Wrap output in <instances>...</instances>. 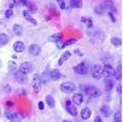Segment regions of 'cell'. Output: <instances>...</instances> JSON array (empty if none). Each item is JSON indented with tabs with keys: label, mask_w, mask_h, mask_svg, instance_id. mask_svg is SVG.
I'll return each instance as SVG.
<instances>
[{
	"label": "cell",
	"mask_w": 123,
	"mask_h": 122,
	"mask_svg": "<svg viewBox=\"0 0 123 122\" xmlns=\"http://www.w3.org/2000/svg\"><path fill=\"white\" fill-rule=\"evenodd\" d=\"M84 92L86 94H88L89 97H92V98H99L102 96V91L98 88H97V87L91 86V85L84 87Z\"/></svg>",
	"instance_id": "cell-1"
},
{
	"label": "cell",
	"mask_w": 123,
	"mask_h": 122,
	"mask_svg": "<svg viewBox=\"0 0 123 122\" xmlns=\"http://www.w3.org/2000/svg\"><path fill=\"white\" fill-rule=\"evenodd\" d=\"M77 89L76 85L72 82H64L61 84V90L66 93H72Z\"/></svg>",
	"instance_id": "cell-2"
},
{
	"label": "cell",
	"mask_w": 123,
	"mask_h": 122,
	"mask_svg": "<svg viewBox=\"0 0 123 122\" xmlns=\"http://www.w3.org/2000/svg\"><path fill=\"white\" fill-rule=\"evenodd\" d=\"M91 75L92 77H93L94 79H101L102 76H103V68L101 65H94L93 68H92L91 70Z\"/></svg>",
	"instance_id": "cell-3"
},
{
	"label": "cell",
	"mask_w": 123,
	"mask_h": 122,
	"mask_svg": "<svg viewBox=\"0 0 123 122\" xmlns=\"http://www.w3.org/2000/svg\"><path fill=\"white\" fill-rule=\"evenodd\" d=\"M74 72L77 74H80V75H85L88 72V67L84 63H81L74 67Z\"/></svg>",
	"instance_id": "cell-4"
},
{
	"label": "cell",
	"mask_w": 123,
	"mask_h": 122,
	"mask_svg": "<svg viewBox=\"0 0 123 122\" xmlns=\"http://www.w3.org/2000/svg\"><path fill=\"white\" fill-rule=\"evenodd\" d=\"M32 86H33V90L35 92H40V90L42 88V82H41V79L38 77V76H35L32 81Z\"/></svg>",
	"instance_id": "cell-5"
},
{
	"label": "cell",
	"mask_w": 123,
	"mask_h": 122,
	"mask_svg": "<svg viewBox=\"0 0 123 122\" xmlns=\"http://www.w3.org/2000/svg\"><path fill=\"white\" fill-rule=\"evenodd\" d=\"M103 74L105 75L106 77H114V76L116 75V71H115V69L112 66L106 65L103 69Z\"/></svg>",
	"instance_id": "cell-6"
},
{
	"label": "cell",
	"mask_w": 123,
	"mask_h": 122,
	"mask_svg": "<svg viewBox=\"0 0 123 122\" xmlns=\"http://www.w3.org/2000/svg\"><path fill=\"white\" fill-rule=\"evenodd\" d=\"M32 70H33V66L28 62L23 63V64H21V66H20V72L22 74H24V75L29 74Z\"/></svg>",
	"instance_id": "cell-7"
},
{
	"label": "cell",
	"mask_w": 123,
	"mask_h": 122,
	"mask_svg": "<svg viewBox=\"0 0 123 122\" xmlns=\"http://www.w3.org/2000/svg\"><path fill=\"white\" fill-rule=\"evenodd\" d=\"M66 110H67V112L72 116H77V114H78L76 107L74 106L73 103H71V101H67L66 102Z\"/></svg>",
	"instance_id": "cell-8"
},
{
	"label": "cell",
	"mask_w": 123,
	"mask_h": 122,
	"mask_svg": "<svg viewBox=\"0 0 123 122\" xmlns=\"http://www.w3.org/2000/svg\"><path fill=\"white\" fill-rule=\"evenodd\" d=\"M29 52L34 56L39 55V53L41 52V47L38 44H32L29 47Z\"/></svg>",
	"instance_id": "cell-9"
},
{
	"label": "cell",
	"mask_w": 123,
	"mask_h": 122,
	"mask_svg": "<svg viewBox=\"0 0 123 122\" xmlns=\"http://www.w3.org/2000/svg\"><path fill=\"white\" fill-rule=\"evenodd\" d=\"M83 100H84V98H83V94L82 93H75V94H73V97H72V101L74 104L76 105H81L82 103H83Z\"/></svg>",
	"instance_id": "cell-10"
},
{
	"label": "cell",
	"mask_w": 123,
	"mask_h": 122,
	"mask_svg": "<svg viewBox=\"0 0 123 122\" xmlns=\"http://www.w3.org/2000/svg\"><path fill=\"white\" fill-rule=\"evenodd\" d=\"M99 7H101V9L103 11L107 10V9H112L113 3H112V1H110V0H105V1H103L101 4H99Z\"/></svg>",
	"instance_id": "cell-11"
},
{
	"label": "cell",
	"mask_w": 123,
	"mask_h": 122,
	"mask_svg": "<svg viewBox=\"0 0 123 122\" xmlns=\"http://www.w3.org/2000/svg\"><path fill=\"white\" fill-rule=\"evenodd\" d=\"M24 49H25V44L22 41H17L13 44V50L15 52H22V51H24Z\"/></svg>",
	"instance_id": "cell-12"
},
{
	"label": "cell",
	"mask_w": 123,
	"mask_h": 122,
	"mask_svg": "<svg viewBox=\"0 0 123 122\" xmlns=\"http://www.w3.org/2000/svg\"><path fill=\"white\" fill-rule=\"evenodd\" d=\"M70 56H71V52H70V51H66V52H64V53H63V55H62L61 58H60L57 65H59V66H62V65H63L65 62H66L67 60L70 59Z\"/></svg>",
	"instance_id": "cell-13"
},
{
	"label": "cell",
	"mask_w": 123,
	"mask_h": 122,
	"mask_svg": "<svg viewBox=\"0 0 123 122\" xmlns=\"http://www.w3.org/2000/svg\"><path fill=\"white\" fill-rule=\"evenodd\" d=\"M80 115H81V118L84 120L88 119L90 116H91V110L88 109V108H84L81 110V113H80Z\"/></svg>",
	"instance_id": "cell-14"
},
{
	"label": "cell",
	"mask_w": 123,
	"mask_h": 122,
	"mask_svg": "<svg viewBox=\"0 0 123 122\" xmlns=\"http://www.w3.org/2000/svg\"><path fill=\"white\" fill-rule=\"evenodd\" d=\"M14 77H15V79H17L20 83H26L27 82V77L24 74H22L20 71L15 72V73H14Z\"/></svg>",
	"instance_id": "cell-15"
},
{
	"label": "cell",
	"mask_w": 123,
	"mask_h": 122,
	"mask_svg": "<svg viewBox=\"0 0 123 122\" xmlns=\"http://www.w3.org/2000/svg\"><path fill=\"white\" fill-rule=\"evenodd\" d=\"M101 113L103 114V116L109 117V116L111 115V109H110V107L107 106V105L102 106V108H101Z\"/></svg>",
	"instance_id": "cell-16"
},
{
	"label": "cell",
	"mask_w": 123,
	"mask_h": 122,
	"mask_svg": "<svg viewBox=\"0 0 123 122\" xmlns=\"http://www.w3.org/2000/svg\"><path fill=\"white\" fill-rule=\"evenodd\" d=\"M62 38H63V34L62 33H56V34H53L51 37H49V41H50V42L57 43L59 41L62 40Z\"/></svg>",
	"instance_id": "cell-17"
},
{
	"label": "cell",
	"mask_w": 123,
	"mask_h": 122,
	"mask_svg": "<svg viewBox=\"0 0 123 122\" xmlns=\"http://www.w3.org/2000/svg\"><path fill=\"white\" fill-rule=\"evenodd\" d=\"M45 102H46V104L48 105L49 108H55V100H53V98L51 96H46L45 97Z\"/></svg>",
	"instance_id": "cell-18"
},
{
	"label": "cell",
	"mask_w": 123,
	"mask_h": 122,
	"mask_svg": "<svg viewBox=\"0 0 123 122\" xmlns=\"http://www.w3.org/2000/svg\"><path fill=\"white\" fill-rule=\"evenodd\" d=\"M8 36L4 33H0V45H5L6 43H8Z\"/></svg>",
	"instance_id": "cell-19"
},
{
	"label": "cell",
	"mask_w": 123,
	"mask_h": 122,
	"mask_svg": "<svg viewBox=\"0 0 123 122\" xmlns=\"http://www.w3.org/2000/svg\"><path fill=\"white\" fill-rule=\"evenodd\" d=\"M23 119V116L18 113H12V116L10 118V121L11 122H21Z\"/></svg>",
	"instance_id": "cell-20"
},
{
	"label": "cell",
	"mask_w": 123,
	"mask_h": 122,
	"mask_svg": "<svg viewBox=\"0 0 123 122\" xmlns=\"http://www.w3.org/2000/svg\"><path fill=\"white\" fill-rule=\"evenodd\" d=\"M31 13H32V12H31L30 10H25V11H24V17H25V18H26L29 22L33 23L34 25H36V24H37V22H36L35 20H34V18H31Z\"/></svg>",
	"instance_id": "cell-21"
},
{
	"label": "cell",
	"mask_w": 123,
	"mask_h": 122,
	"mask_svg": "<svg viewBox=\"0 0 123 122\" xmlns=\"http://www.w3.org/2000/svg\"><path fill=\"white\" fill-rule=\"evenodd\" d=\"M50 78L52 80H59L61 78V73L59 70H53L50 72Z\"/></svg>",
	"instance_id": "cell-22"
},
{
	"label": "cell",
	"mask_w": 123,
	"mask_h": 122,
	"mask_svg": "<svg viewBox=\"0 0 123 122\" xmlns=\"http://www.w3.org/2000/svg\"><path fill=\"white\" fill-rule=\"evenodd\" d=\"M71 5L73 7H77V8H80L82 7L83 3H82V0H71Z\"/></svg>",
	"instance_id": "cell-23"
},
{
	"label": "cell",
	"mask_w": 123,
	"mask_h": 122,
	"mask_svg": "<svg viewBox=\"0 0 123 122\" xmlns=\"http://www.w3.org/2000/svg\"><path fill=\"white\" fill-rule=\"evenodd\" d=\"M13 32L17 34L18 36H21L22 35V32H23V29H22V27L20 25H13Z\"/></svg>",
	"instance_id": "cell-24"
},
{
	"label": "cell",
	"mask_w": 123,
	"mask_h": 122,
	"mask_svg": "<svg viewBox=\"0 0 123 122\" xmlns=\"http://www.w3.org/2000/svg\"><path fill=\"white\" fill-rule=\"evenodd\" d=\"M105 88H106V90L107 91H110L111 89L114 87V82L112 81V80H107L106 81V83H105Z\"/></svg>",
	"instance_id": "cell-25"
},
{
	"label": "cell",
	"mask_w": 123,
	"mask_h": 122,
	"mask_svg": "<svg viewBox=\"0 0 123 122\" xmlns=\"http://www.w3.org/2000/svg\"><path fill=\"white\" fill-rule=\"evenodd\" d=\"M111 43H112L114 46H120L121 45V39L118 37H113L111 39Z\"/></svg>",
	"instance_id": "cell-26"
},
{
	"label": "cell",
	"mask_w": 123,
	"mask_h": 122,
	"mask_svg": "<svg viewBox=\"0 0 123 122\" xmlns=\"http://www.w3.org/2000/svg\"><path fill=\"white\" fill-rule=\"evenodd\" d=\"M75 42H76V39H70V40L65 41V42L63 43V45H62V48H64V47H66V46H69V45L74 44Z\"/></svg>",
	"instance_id": "cell-27"
},
{
	"label": "cell",
	"mask_w": 123,
	"mask_h": 122,
	"mask_svg": "<svg viewBox=\"0 0 123 122\" xmlns=\"http://www.w3.org/2000/svg\"><path fill=\"white\" fill-rule=\"evenodd\" d=\"M12 14H13V9H12V7H9V8L5 11V18H9L12 17Z\"/></svg>",
	"instance_id": "cell-28"
},
{
	"label": "cell",
	"mask_w": 123,
	"mask_h": 122,
	"mask_svg": "<svg viewBox=\"0 0 123 122\" xmlns=\"http://www.w3.org/2000/svg\"><path fill=\"white\" fill-rule=\"evenodd\" d=\"M114 121L115 122H121V113L116 112L114 115Z\"/></svg>",
	"instance_id": "cell-29"
},
{
	"label": "cell",
	"mask_w": 123,
	"mask_h": 122,
	"mask_svg": "<svg viewBox=\"0 0 123 122\" xmlns=\"http://www.w3.org/2000/svg\"><path fill=\"white\" fill-rule=\"evenodd\" d=\"M57 1V4L61 7V9H65L66 8V1L65 0H56Z\"/></svg>",
	"instance_id": "cell-30"
},
{
	"label": "cell",
	"mask_w": 123,
	"mask_h": 122,
	"mask_svg": "<svg viewBox=\"0 0 123 122\" xmlns=\"http://www.w3.org/2000/svg\"><path fill=\"white\" fill-rule=\"evenodd\" d=\"M4 116H5L6 119H9L10 120L11 116H12V112H11L10 110H5V111H4Z\"/></svg>",
	"instance_id": "cell-31"
},
{
	"label": "cell",
	"mask_w": 123,
	"mask_h": 122,
	"mask_svg": "<svg viewBox=\"0 0 123 122\" xmlns=\"http://www.w3.org/2000/svg\"><path fill=\"white\" fill-rule=\"evenodd\" d=\"M81 21H82L83 23H86V24H87V26H88V27H91V26H92V22H91V20H90V18H81Z\"/></svg>",
	"instance_id": "cell-32"
},
{
	"label": "cell",
	"mask_w": 123,
	"mask_h": 122,
	"mask_svg": "<svg viewBox=\"0 0 123 122\" xmlns=\"http://www.w3.org/2000/svg\"><path fill=\"white\" fill-rule=\"evenodd\" d=\"M8 68L10 70H15V68H17V64H15L14 62H12V61H10V62H8Z\"/></svg>",
	"instance_id": "cell-33"
},
{
	"label": "cell",
	"mask_w": 123,
	"mask_h": 122,
	"mask_svg": "<svg viewBox=\"0 0 123 122\" xmlns=\"http://www.w3.org/2000/svg\"><path fill=\"white\" fill-rule=\"evenodd\" d=\"M38 108L40 110H43L44 109V103L43 102H39V104H38Z\"/></svg>",
	"instance_id": "cell-34"
},
{
	"label": "cell",
	"mask_w": 123,
	"mask_h": 122,
	"mask_svg": "<svg viewBox=\"0 0 123 122\" xmlns=\"http://www.w3.org/2000/svg\"><path fill=\"white\" fill-rule=\"evenodd\" d=\"M93 122H103V121H102V118H101V117H99V116H97V117L94 118Z\"/></svg>",
	"instance_id": "cell-35"
},
{
	"label": "cell",
	"mask_w": 123,
	"mask_h": 122,
	"mask_svg": "<svg viewBox=\"0 0 123 122\" xmlns=\"http://www.w3.org/2000/svg\"><path fill=\"white\" fill-rule=\"evenodd\" d=\"M109 16L111 17V18H112V22H116V18L113 17V13L112 12H109Z\"/></svg>",
	"instance_id": "cell-36"
},
{
	"label": "cell",
	"mask_w": 123,
	"mask_h": 122,
	"mask_svg": "<svg viewBox=\"0 0 123 122\" xmlns=\"http://www.w3.org/2000/svg\"><path fill=\"white\" fill-rule=\"evenodd\" d=\"M18 1H20L22 4H24V5H27V3H28V1H27V0H18Z\"/></svg>",
	"instance_id": "cell-37"
},
{
	"label": "cell",
	"mask_w": 123,
	"mask_h": 122,
	"mask_svg": "<svg viewBox=\"0 0 123 122\" xmlns=\"http://www.w3.org/2000/svg\"><path fill=\"white\" fill-rule=\"evenodd\" d=\"M117 90H118V93L120 94V93H121V85H120V84L118 85V88H117Z\"/></svg>",
	"instance_id": "cell-38"
},
{
	"label": "cell",
	"mask_w": 123,
	"mask_h": 122,
	"mask_svg": "<svg viewBox=\"0 0 123 122\" xmlns=\"http://www.w3.org/2000/svg\"><path fill=\"white\" fill-rule=\"evenodd\" d=\"M12 106V103H11V102H7V106Z\"/></svg>",
	"instance_id": "cell-39"
},
{
	"label": "cell",
	"mask_w": 123,
	"mask_h": 122,
	"mask_svg": "<svg viewBox=\"0 0 123 122\" xmlns=\"http://www.w3.org/2000/svg\"><path fill=\"white\" fill-rule=\"evenodd\" d=\"M1 66H2V63H1V61H0V68H1Z\"/></svg>",
	"instance_id": "cell-40"
},
{
	"label": "cell",
	"mask_w": 123,
	"mask_h": 122,
	"mask_svg": "<svg viewBox=\"0 0 123 122\" xmlns=\"http://www.w3.org/2000/svg\"><path fill=\"white\" fill-rule=\"evenodd\" d=\"M62 122H71V121H66V120H65V121H62Z\"/></svg>",
	"instance_id": "cell-41"
},
{
	"label": "cell",
	"mask_w": 123,
	"mask_h": 122,
	"mask_svg": "<svg viewBox=\"0 0 123 122\" xmlns=\"http://www.w3.org/2000/svg\"><path fill=\"white\" fill-rule=\"evenodd\" d=\"M0 116H1V114H0Z\"/></svg>",
	"instance_id": "cell-42"
}]
</instances>
